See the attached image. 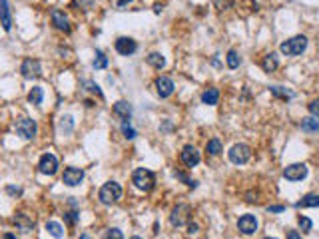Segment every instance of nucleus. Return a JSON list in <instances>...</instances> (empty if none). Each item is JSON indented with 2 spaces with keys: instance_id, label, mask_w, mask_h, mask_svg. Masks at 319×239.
Returning a JSON list of instances; mask_svg holds the SVG:
<instances>
[{
  "instance_id": "6ab92c4d",
  "label": "nucleus",
  "mask_w": 319,
  "mask_h": 239,
  "mask_svg": "<svg viewBox=\"0 0 319 239\" xmlns=\"http://www.w3.org/2000/svg\"><path fill=\"white\" fill-rule=\"evenodd\" d=\"M277 66H279V60H277V56H275L273 52L268 54V56H264V60H262V68H264V72H275Z\"/></svg>"
},
{
  "instance_id": "9b49d317",
  "label": "nucleus",
  "mask_w": 319,
  "mask_h": 239,
  "mask_svg": "<svg viewBox=\"0 0 319 239\" xmlns=\"http://www.w3.org/2000/svg\"><path fill=\"white\" fill-rule=\"evenodd\" d=\"M56 169H58V160H56V156L44 154V156L40 158V162H38V171L44 173V175H54Z\"/></svg>"
},
{
  "instance_id": "473e14b6",
  "label": "nucleus",
  "mask_w": 319,
  "mask_h": 239,
  "mask_svg": "<svg viewBox=\"0 0 319 239\" xmlns=\"http://www.w3.org/2000/svg\"><path fill=\"white\" fill-rule=\"evenodd\" d=\"M102 239H124V235H122V231L120 229H108L106 233H104V237Z\"/></svg>"
},
{
  "instance_id": "4468645a",
  "label": "nucleus",
  "mask_w": 319,
  "mask_h": 239,
  "mask_svg": "<svg viewBox=\"0 0 319 239\" xmlns=\"http://www.w3.org/2000/svg\"><path fill=\"white\" fill-rule=\"evenodd\" d=\"M156 92H158V96L160 98H170L172 94H173V82L168 78V76H160V78H156Z\"/></svg>"
},
{
  "instance_id": "f8f14e48",
  "label": "nucleus",
  "mask_w": 319,
  "mask_h": 239,
  "mask_svg": "<svg viewBox=\"0 0 319 239\" xmlns=\"http://www.w3.org/2000/svg\"><path fill=\"white\" fill-rule=\"evenodd\" d=\"M238 229H240V233H244V235H253V233L257 231V219H255V215H251V214L242 215V217L238 219Z\"/></svg>"
},
{
  "instance_id": "ea45409f",
  "label": "nucleus",
  "mask_w": 319,
  "mask_h": 239,
  "mask_svg": "<svg viewBox=\"0 0 319 239\" xmlns=\"http://www.w3.org/2000/svg\"><path fill=\"white\" fill-rule=\"evenodd\" d=\"M6 191H8L10 195H20V190H18V188H14V186H8V188H6Z\"/></svg>"
},
{
  "instance_id": "5701e85b",
  "label": "nucleus",
  "mask_w": 319,
  "mask_h": 239,
  "mask_svg": "<svg viewBox=\"0 0 319 239\" xmlns=\"http://www.w3.org/2000/svg\"><path fill=\"white\" fill-rule=\"evenodd\" d=\"M295 207L297 209H301V207H319V195L317 193H307L301 201L295 203Z\"/></svg>"
},
{
  "instance_id": "2f4dec72",
  "label": "nucleus",
  "mask_w": 319,
  "mask_h": 239,
  "mask_svg": "<svg viewBox=\"0 0 319 239\" xmlns=\"http://www.w3.org/2000/svg\"><path fill=\"white\" fill-rule=\"evenodd\" d=\"M78 219H80L78 212H66V214H64V221H66L70 227H74V225L78 223Z\"/></svg>"
},
{
  "instance_id": "f3484780",
  "label": "nucleus",
  "mask_w": 319,
  "mask_h": 239,
  "mask_svg": "<svg viewBox=\"0 0 319 239\" xmlns=\"http://www.w3.org/2000/svg\"><path fill=\"white\" fill-rule=\"evenodd\" d=\"M0 24H2V28L6 32L12 28V14H10L8 0H0Z\"/></svg>"
},
{
  "instance_id": "9d476101",
  "label": "nucleus",
  "mask_w": 319,
  "mask_h": 239,
  "mask_svg": "<svg viewBox=\"0 0 319 239\" xmlns=\"http://www.w3.org/2000/svg\"><path fill=\"white\" fill-rule=\"evenodd\" d=\"M114 48H116V52H118V54H122V56H132V54L138 50V44H136V40H134V38L122 36V38H118V40H116Z\"/></svg>"
},
{
  "instance_id": "a18cd8bd",
  "label": "nucleus",
  "mask_w": 319,
  "mask_h": 239,
  "mask_svg": "<svg viewBox=\"0 0 319 239\" xmlns=\"http://www.w3.org/2000/svg\"><path fill=\"white\" fill-rule=\"evenodd\" d=\"M264 239H277V237H264Z\"/></svg>"
},
{
  "instance_id": "c03bdc74",
  "label": "nucleus",
  "mask_w": 319,
  "mask_h": 239,
  "mask_svg": "<svg viewBox=\"0 0 319 239\" xmlns=\"http://www.w3.org/2000/svg\"><path fill=\"white\" fill-rule=\"evenodd\" d=\"M80 239H90V235H86V233H84V235H80Z\"/></svg>"
},
{
  "instance_id": "37998d69",
  "label": "nucleus",
  "mask_w": 319,
  "mask_h": 239,
  "mask_svg": "<svg viewBox=\"0 0 319 239\" xmlns=\"http://www.w3.org/2000/svg\"><path fill=\"white\" fill-rule=\"evenodd\" d=\"M2 239H16V235H14V233H4Z\"/></svg>"
},
{
  "instance_id": "aec40b11",
  "label": "nucleus",
  "mask_w": 319,
  "mask_h": 239,
  "mask_svg": "<svg viewBox=\"0 0 319 239\" xmlns=\"http://www.w3.org/2000/svg\"><path fill=\"white\" fill-rule=\"evenodd\" d=\"M220 100V92H218V88H208L204 94H201V102L208 104V106H216Z\"/></svg>"
},
{
  "instance_id": "7c9ffc66",
  "label": "nucleus",
  "mask_w": 319,
  "mask_h": 239,
  "mask_svg": "<svg viewBox=\"0 0 319 239\" xmlns=\"http://www.w3.org/2000/svg\"><path fill=\"white\" fill-rule=\"evenodd\" d=\"M122 134H124L126 140H134L136 138V130L130 126V120H124V122H122Z\"/></svg>"
},
{
  "instance_id": "4c0bfd02",
  "label": "nucleus",
  "mask_w": 319,
  "mask_h": 239,
  "mask_svg": "<svg viewBox=\"0 0 319 239\" xmlns=\"http://www.w3.org/2000/svg\"><path fill=\"white\" fill-rule=\"evenodd\" d=\"M287 239H301V235L295 229H287Z\"/></svg>"
},
{
  "instance_id": "c85d7f7f",
  "label": "nucleus",
  "mask_w": 319,
  "mask_h": 239,
  "mask_svg": "<svg viewBox=\"0 0 319 239\" xmlns=\"http://www.w3.org/2000/svg\"><path fill=\"white\" fill-rule=\"evenodd\" d=\"M225 60H227V66H229L231 70H236V68L240 66V62H242V58H240V54H238L236 50H229L227 56H225Z\"/></svg>"
},
{
  "instance_id": "2eb2a0df",
  "label": "nucleus",
  "mask_w": 319,
  "mask_h": 239,
  "mask_svg": "<svg viewBox=\"0 0 319 239\" xmlns=\"http://www.w3.org/2000/svg\"><path fill=\"white\" fill-rule=\"evenodd\" d=\"M12 223L22 231V233H30L32 229H34V219L30 217V215H26V214H22V212H18V214H14V217H12Z\"/></svg>"
},
{
  "instance_id": "a211bd4d",
  "label": "nucleus",
  "mask_w": 319,
  "mask_h": 239,
  "mask_svg": "<svg viewBox=\"0 0 319 239\" xmlns=\"http://www.w3.org/2000/svg\"><path fill=\"white\" fill-rule=\"evenodd\" d=\"M114 114H116V116H120L122 120H130V116H132V108H130L128 102L120 100V102H116V104H114Z\"/></svg>"
},
{
  "instance_id": "4be33fe9",
  "label": "nucleus",
  "mask_w": 319,
  "mask_h": 239,
  "mask_svg": "<svg viewBox=\"0 0 319 239\" xmlns=\"http://www.w3.org/2000/svg\"><path fill=\"white\" fill-rule=\"evenodd\" d=\"M301 130L307 132V134H315V132H319V118H303Z\"/></svg>"
},
{
  "instance_id": "e433bc0d",
  "label": "nucleus",
  "mask_w": 319,
  "mask_h": 239,
  "mask_svg": "<svg viewBox=\"0 0 319 239\" xmlns=\"http://www.w3.org/2000/svg\"><path fill=\"white\" fill-rule=\"evenodd\" d=\"M283 209H285L283 205H270V207H268V212H270V214H281Z\"/></svg>"
},
{
  "instance_id": "ddd939ff",
  "label": "nucleus",
  "mask_w": 319,
  "mask_h": 239,
  "mask_svg": "<svg viewBox=\"0 0 319 239\" xmlns=\"http://www.w3.org/2000/svg\"><path fill=\"white\" fill-rule=\"evenodd\" d=\"M180 160L186 167H194L199 164V152L194 147V145H184L182 149V154H180Z\"/></svg>"
},
{
  "instance_id": "72a5a7b5",
  "label": "nucleus",
  "mask_w": 319,
  "mask_h": 239,
  "mask_svg": "<svg viewBox=\"0 0 319 239\" xmlns=\"http://www.w3.org/2000/svg\"><path fill=\"white\" fill-rule=\"evenodd\" d=\"M84 84H86V88H88V90H90V92H92V94H96L98 98H102V96H104V94H102V90H100V86H98V84H94V82H84Z\"/></svg>"
},
{
  "instance_id": "b1692460",
  "label": "nucleus",
  "mask_w": 319,
  "mask_h": 239,
  "mask_svg": "<svg viewBox=\"0 0 319 239\" xmlns=\"http://www.w3.org/2000/svg\"><path fill=\"white\" fill-rule=\"evenodd\" d=\"M46 231H48L54 239H62V237H64V227L58 223V221H48V223H46Z\"/></svg>"
},
{
  "instance_id": "423d86ee",
  "label": "nucleus",
  "mask_w": 319,
  "mask_h": 239,
  "mask_svg": "<svg viewBox=\"0 0 319 239\" xmlns=\"http://www.w3.org/2000/svg\"><path fill=\"white\" fill-rule=\"evenodd\" d=\"M307 166L305 164H292L283 169V177L287 182H301V179L307 177Z\"/></svg>"
},
{
  "instance_id": "c9c22d12",
  "label": "nucleus",
  "mask_w": 319,
  "mask_h": 239,
  "mask_svg": "<svg viewBox=\"0 0 319 239\" xmlns=\"http://www.w3.org/2000/svg\"><path fill=\"white\" fill-rule=\"evenodd\" d=\"M309 112L313 114V118H319V98L309 104Z\"/></svg>"
},
{
  "instance_id": "58836bf2",
  "label": "nucleus",
  "mask_w": 319,
  "mask_h": 239,
  "mask_svg": "<svg viewBox=\"0 0 319 239\" xmlns=\"http://www.w3.org/2000/svg\"><path fill=\"white\" fill-rule=\"evenodd\" d=\"M76 4H80L82 8H90L92 6V0H76Z\"/></svg>"
},
{
  "instance_id": "dca6fc26",
  "label": "nucleus",
  "mask_w": 319,
  "mask_h": 239,
  "mask_svg": "<svg viewBox=\"0 0 319 239\" xmlns=\"http://www.w3.org/2000/svg\"><path fill=\"white\" fill-rule=\"evenodd\" d=\"M50 16H52V24L58 30H62V32H70V20H68V16L62 10H52Z\"/></svg>"
},
{
  "instance_id": "393cba45",
  "label": "nucleus",
  "mask_w": 319,
  "mask_h": 239,
  "mask_svg": "<svg viewBox=\"0 0 319 239\" xmlns=\"http://www.w3.org/2000/svg\"><path fill=\"white\" fill-rule=\"evenodd\" d=\"M270 92H271L275 98H283V100H292V98H294V92H292V90H287V88H283V86H271Z\"/></svg>"
},
{
  "instance_id": "79ce46f5",
  "label": "nucleus",
  "mask_w": 319,
  "mask_h": 239,
  "mask_svg": "<svg viewBox=\"0 0 319 239\" xmlns=\"http://www.w3.org/2000/svg\"><path fill=\"white\" fill-rule=\"evenodd\" d=\"M188 229H190V233H196V229H197V225H196V223H190V227H188Z\"/></svg>"
},
{
  "instance_id": "cd10ccee",
  "label": "nucleus",
  "mask_w": 319,
  "mask_h": 239,
  "mask_svg": "<svg viewBox=\"0 0 319 239\" xmlns=\"http://www.w3.org/2000/svg\"><path fill=\"white\" fill-rule=\"evenodd\" d=\"M92 66H94L96 70H104V68L108 66V58H106V54H104L102 50H96V58H94Z\"/></svg>"
},
{
  "instance_id": "39448f33",
  "label": "nucleus",
  "mask_w": 319,
  "mask_h": 239,
  "mask_svg": "<svg viewBox=\"0 0 319 239\" xmlns=\"http://www.w3.org/2000/svg\"><path fill=\"white\" fill-rule=\"evenodd\" d=\"M14 130H16V134H18L20 138H24V140H32V138L36 136V132H38V126H36L34 120H30V118H22V120H18V122H16Z\"/></svg>"
},
{
  "instance_id": "c756f323",
  "label": "nucleus",
  "mask_w": 319,
  "mask_h": 239,
  "mask_svg": "<svg viewBox=\"0 0 319 239\" xmlns=\"http://www.w3.org/2000/svg\"><path fill=\"white\" fill-rule=\"evenodd\" d=\"M60 130H62L64 134H70V132L74 130V118H72V116H62V118H60Z\"/></svg>"
},
{
  "instance_id": "49530a36",
  "label": "nucleus",
  "mask_w": 319,
  "mask_h": 239,
  "mask_svg": "<svg viewBox=\"0 0 319 239\" xmlns=\"http://www.w3.org/2000/svg\"><path fill=\"white\" fill-rule=\"evenodd\" d=\"M130 239H142V237H138V235H136V237H130Z\"/></svg>"
},
{
  "instance_id": "f03ea898",
  "label": "nucleus",
  "mask_w": 319,
  "mask_h": 239,
  "mask_svg": "<svg viewBox=\"0 0 319 239\" xmlns=\"http://www.w3.org/2000/svg\"><path fill=\"white\" fill-rule=\"evenodd\" d=\"M120 197H122V188H120V184H116V182H106L100 188V191H98V199L104 205H112V203L118 201Z\"/></svg>"
},
{
  "instance_id": "a878e982",
  "label": "nucleus",
  "mask_w": 319,
  "mask_h": 239,
  "mask_svg": "<svg viewBox=\"0 0 319 239\" xmlns=\"http://www.w3.org/2000/svg\"><path fill=\"white\" fill-rule=\"evenodd\" d=\"M42 98H44V92H42V88H32L30 92H28V102L34 104V106H40L42 104Z\"/></svg>"
},
{
  "instance_id": "0eeeda50",
  "label": "nucleus",
  "mask_w": 319,
  "mask_h": 239,
  "mask_svg": "<svg viewBox=\"0 0 319 239\" xmlns=\"http://www.w3.org/2000/svg\"><path fill=\"white\" fill-rule=\"evenodd\" d=\"M190 215H192L190 205H176V209H173L172 215H170V223L173 227H182L184 223L190 221Z\"/></svg>"
},
{
  "instance_id": "20e7f679",
  "label": "nucleus",
  "mask_w": 319,
  "mask_h": 239,
  "mask_svg": "<svg viewBox=\"0 0 319 239\" xmlns=\"http://www.w3.org/2000/svg\"><path fill=\"white\" fill-rule=\"evenodd\" d=\"M227 158H229L231 164H238V166L247 164L249 158H251V149L245 143H236V145H231V149L227 152Z\"/></svg>"
},
{
  "instance_id": "7ed1b4c3",
  "label": "nucleus",
  "mask_w": 319,
  "mask_h": 239,
  "mask_svg": "<svg viewBox=\"0 0 319 239\" xmlns=\"http://www.w3.org/2000/svg\"><path fill=\"white\" fill-rule=\"evenodd\" d=\"M305 48H307V38L305 36H294V38L281 42V46H279L283 56H299V54L305 52Z\"/></svg>"
},
{
  "instance_id": "bb28decb",
  "label": "nucleus",
  "mask_w": 319,
  "mask_h": 239,
  "mask_svg": "<svg viewBox=\"0 0 319 239\" xmlns=\"http://www.w3.org/2000/svg\"><path fill=\"white\" fill-rule=\"evenodd\" d=\"M206 152L210 154V156H220L221 152H223V147H221V142L220 140H210L208 142V145H206Z\"/></svg>"
},
{
  "instance_id": "a19ab883",
  "label": "nucleus",
  "mask_w": 319,
  "mask_h": 239,
  "mask_svg": "<svg viewBox=\"0 0 319 239\" xmlns=\"http://www.w3.org/2000/svg\"><path fill=\"white\" fill-rule=\"evenodd\" d=\"M132 2V0H118V6L122 8V6H126V4H130Z\"/></svg>"
},
{
  "instance_id": "f257e3e1",
  "label": "nucleus",
  "mask_w": 319,
  "mask_h": 239,
  "mask_svg": "<svg viewBox=\"0 0 319 239\" xmlns=\"http://www.w3.org/2000/svg\"><path fill=\"white\" fill-rule=\"evenodd\" d=\"M132 184H134L138 190H142V191H150V190L154 188V184H156V177H154V173H152L150 169L138 167V169L132 173Z\"/></svg>"
},
{
  "instance_id": "6e6552de",
  "label": "nucleus",
  "mask_w": 319,
  "mask_h": 239,
  "mask_svg": "<svg viewBox=\"0 0 319 239\" xmlns=\"http://www.w3.org/2000/svg\"><path fill=\"white\" fill-rule=\"evenodd\" d=\"M20 72H22L24 78L32 80V78H38L42 74V68H40V62L36 58H26L22 62V66H20Z\"/></svg>"
},
{
  "instance_id": "1a4fd4ad",
  "label": "nucleus",
  "mask_w": 319,
  "mask_h": 239,
  "mask_svg": "<svg viewBox=\"0 0 319 239\" xmlns=\"http://www.w3.org/2000/svg\"><path fill=\"white\" fill-rule=\"evenodd\" d=\"M84 179V171L80 167H66L64 169V175H62V184L68 186V188H76L82 184Z\"/></svg>"
},
{
  "instance_id": "f704fd0d",
  "label": "nucleus",
  "mask_w": 319,
  "mask_h": 239,
  "mask_svg": "<svg viewBox=\"0 0 319 239\" xmlns=\"http://www.w3.org/2000/svg\"><path fill=\"white\" fill-rule=\"evenodd\" d=\"M299 227H301V229H303V231L307 233V231H311V227H313V223H311V219H309V217H305V215H301V217H299Z\"/></svg>"
},
{
  "instance_id": "412c9836",
  "label": "nucleus",
  "mask_w": 319,
  "mask_h": 239,
  "mask_svg": "<svg viewBox=\"0 0 319 239\" xmlns=\"http://www.w3.org/2000/svg\"><path fill=\"white\" fill-rule=\"evenodd\" d=\"M146 62H148L152 68H156V70H162V68L166 66V58H164L160 52H152V54L146 58Z\"/></svg>"
}]
</instances>
